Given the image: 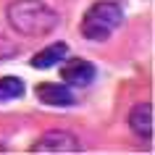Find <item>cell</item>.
<instances>
[{"label":"cell","instance_id":"obj_1","mask_svg":"<svg viewBox=\"0 0 155 155\" xmlns=\"http://www.w3.org/2000/svg\"><path fill=\"white\" fill-rule=\"evenodd\" d=\"M5 16H8L11 29L24 37H45L61 21L58 11L50 8L45 0H13Z\"/></svg>","mask_w":155,"mask_h":155},{"label":"cell","instance_id":"obj_2","mask_svg":"<svg viewBox=\"0 0 155 155\" xmlns=\"http://www.w3.org/2000/svg\"><path fill=\"white\" fill-rule=\"evenodd\" d=\"M124 24V8L113 0H97L82 16V37L92 42H103Z\"/></svg>","mask_w":155,"mask_h":155},{"label":"cell","instance_id":"obj_3","mask_svg":"<svg viewBox=\"0 0 155 155\" xmlns=\"http://www.w3.org/2000/svg\"><path fill=\"white\" fill-rule=\"evenodd\" d=\"M32 153H37V155H74V153H82V142H79V137H74L71 131L53 129V131H45L32 145Z\"/></svg>","mask_w":155,"mask_h":155},{"label":"cell","instance_id":"obj_4","mask_svg":"<svg viewBox=\"0 0 155 155\" xmlns=\"http://www.w3.org/2000/svg\"><path fill=\"white\" fill-rule=\"evenodd\" d=\"M95 76H97V68L84 58H71L61 66V79L68 87H87L95 82Z\"/></svg>","mask_w":155,"mask_h":155},{"label":"cell","instance_id":"obj_5","mask_svg":"<svg viewBox=\"0 0 155 155\" xmlns=\"http://www.w3.org/2000/svg\"><path fill=\"white\" fill-rule=\"evenodd\" d=\"M37 100L45 105H55V108H66L76 103V95L71 92V87L63 84H53V82H42L37 84Z\"/></svg>","mask_w":155,"mask_h":155},{"label":"cell","instance_id":"obj_6","mask_svg":"<svg viewBox=\"0 0 155 155\" xmlns=\"http://www.w3.org/2000/svg\"><path fill=\"white\" fill-rule=\"evenodd\" d=\"M129 129L134 131L139 139H150L153 137V105H150V103H139V105L131 108Z\"/></svg>","mask_w":155,"mask_h":155},{"label":"cell","instance_id":"obj_7","mask_svg":"<svg viewBox=\"0 0 155 155\" xmlns=\"http://www.w3.org/2000/svg\"><path fill=\"white\" fill-rule=\"evenodd\" d=\"M66 55H68V45H66V42L48 45V48H42L40 53L32 58V68H53V66H58L61 61H66Z\"/></svg>","mask_w":155,"mask_h":155},{"label":"cell","instance_id":"obj_8","mask_svg":"<svg viewBox=\"0 0 155 155\" xmlns=\"http://www.w3.org/2000/svg\"><path fill=\"white\" fill-rule=\"evenodd\" d=\"M24 97V82L18 76H3L0 79V103Z\"/></svg>","mask_w":155,"mask_h":155},{"label":"cell","instance_id":"obj_9","mask_svg":"<svg viewBox=\"0 0 155 155\" xmlns=\"http://www.w3.org/2000/svg\"><path fill=\"white\" fill-rule=\"evenodd\" d=\"M3 153H5V147H3V145H0V155H3Z\"/></svg>","mask_w":155,"mask_h":155}]
</instances>
